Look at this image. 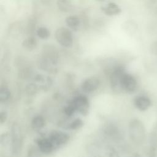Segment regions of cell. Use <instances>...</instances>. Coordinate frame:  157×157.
<instances>
[{"instance_id": "cell-23", "label": "cell", "mask_w": 157, "mask_h": 157, "mask_svg": "<svg viewBox=\"0 0 157 157\" xmlns=\"http://www.w3.org/2000/svg\"><path fill=\"white\" fill-rule=\"evenodd\" d=\"M75 112H76L75 110V109L71 102H69L67 105H66V106H65L64 108V113H65L66 115L68 117L72 116Z\"/></svg>"}, {"instance_id": "cell-17", "label": "cell", "mask_w": 157, "mask_h": 157, "mask_svg": "<svg viewBox=\"0 0 157 157\" xmlns=\"http://www.w3.org/2000/svg\"><path fill=\"white\" fill-rule=\"evenodd\" d=\"M39 90L37 85L34 83H29L27 84L25 88V92L28 96H34L37 94Z\"/></svg>"}, {"instance_id": "cell-19", "label": "cell", "mask_w": 157, "mask_h": 157, "mask_svg": "<svg viewBox=\"0 0 157 157\" xmlns=\"http://www.w3.org/2000/svg\"><path fill=\"white\" fill-rule=\"evenodd\" d=\"M149 142L150 143V146L155 147L157 148V122L153 126L150 133Z\"/></svg>"}, {"instance_id": "cell-22", "label": "cell", "mask_w": 157, "mask_h": 157, "mask_svg": "<svg viewBox=\"0 0 157 157\" xmlns=\"http://www.w3.org/2000/svg\"><path fill=\"white\" fill-rule=\"evenodd\" d=\"M127 24L126 25L125 29L127 31V33L129 34H133L134 33L137 29V26L136 24L134 23V22L132 21H129L126 22Z\"/></svg>"}, {"instance_id": "cell-26", "label": "cell", "mask_w": 157, "mask_h": 157, "mask_svg": "<svg viewBox=\"0 0 157 157\" xmlns=\"http://www.w3.org/2000/svg\"><path fill=\"white\" fill-rule=\"evenodd\" d=\"M7 119V113L6 111H1L0 112V123L3 124Z\"/></svg>"}, {"instance_id": "cell-6", "label": "cell", "mask_w": 157, "mask_h": 157, "mask_svg": "<svg viewBox=\"0 0 157 157\" xmlns=\"http://www.w3.org/2000/svg\"><path fill=\"white\" fill-rule=\"evenodd\" d=\"M101 84L99 78L96 76H90L85 78L80 84V88L85 93H91L98 89Z\"/></svg>"}, {"instance_id": "cell-16", "label": "cell", "mask_w": 157, "mask_h": 157, "mask_svg": "<svg viewBox=\"0 0 157 157\" xmlns=\"http://www.w3.org/2000/svg\"><path fill=\"white\" fill-rule=\"evenodd\" d=\"M11 96V93L9 88L6 85H2L0 88V101L1 103L7 102Z\"/></svg>"}, {"instance_id": "cell-8", "label": "cell", "mask_w": 157, "mask_h": 157, "mask_svg": "<svg viewBox=\"0 0 157 157\" xmlns=\"http://www.w3.org/2000/svg\"><path fill=\"white\" fill-rule=\"evenodd\" d=\"M134 107L139 111H145L152 105L151 99L145 94H140L136 96L133 101Z\"/></svg>"}, {"instance_id": "cell-5", "label": "cell", "mask_w": 157, "mask_h": 157, "mask_svg": "<svg viewBox=\"0 0 157 157\" xmlns=\"http://www.w3.org/2000/svg\"><path fill=\"white\" fill-rule=\"evenodd\" d=\"M75 109L76 112L86 116L90 110V102L88 98L84 95L79 94L75 96L70 102Z\"/></svg>"}, {"instance_id": "cell-15", "label": "cell", "mask_w": 157, "mask_h": 157, "mask_svg": "<svg viewBox=\"0 0 157 157\" xmlns=\"http://www.w3.org/2000/svg\"><path fill=\"white\" fill-rule=\"evenodd\" d=\"M58 9L63 12H67L71 9L72 0H56Z\"/></svg>"}, {"instance_id": "cell-10", "label": "cell", "mask_w": 157, "mask_h": 157, "mask_svg": "<svg viewBox=\"0 0 157 157\" xmlns=\"http://www.w3.org/2000/svg\"><path fill=\"white\" fill-rule=\"evenodd\" d=\"M52 79L47 76L42 74H37L33 78V82H34L39 89L45 90L48 89L52 83Z\"/></svg>"}, {"instance_id": "cell-21", "label": "cell", "mask_w": 157, "mask_h": 157, "mask_svg": "<svg viewBox=\"0 0 157 157\" xmlns=\"http://www.w3.org/2000/svg\"><path fill=\"white\" fill-rule=\"evenodd\" d=\"M147 9L153 15L157 17V0H149Z\"/></svg>"}, {"instance_id": "cell-14", "label": "cell", "mask_w": 157, "mask_h": 157, "mask_svg": "<svg viewBox=\"0 0 157 157\" xmlns=\"http://www.w3.org/2000/svg\"><path fill=\"white\" fill-rule=\"evenodd\" d=\"M65 21L67 26L73 30H77L80 23L79 18L75 15L68 16L66 17Z\"/></svg>"}, {"instance_id": "cell-27", "label": "cell", "mask_w": 157, "mask_h": 157, "mask_svg": "<svg viewBox=\"0 0 157 157\" xmlns=\"http://www.w3.org/2000/svg\"><path fill=\"white\" fill-rule=\"evenodd\" d=\"M132 157H143V156L140 153H134L133 154Z\"/></svg>"}, {"instance_id": "cell-11", "label": "cell", "mask_w": 157, "mask_h": 157, "mask_svg": "<svg viewBox=\"0 0 157 157\" xmlns=\"http://www.w3.org/2000/svg\"><path fill=\"white\" fill-rule=\"evenodd\" d=\"M102 10L107 15L112 16L119 14L121 12V8L114 2H110L105 6L101 7Z\"/></svg>"}, {"instance_id": "cell-18", "label": "cell", "mask_w": 157, "mask_h": 157, "mask_svg": "<svg viewBox=\"0 0 157 157\" xmlns=\"http://www.w3.org/2000/svg\"><path fill=\"white\" fill-rule=\"evenodd\" d=\"M83 124L84 123L81 118H77L67 124V129L71 130H78L83 127Z\"/></svg>"}, {"instance_id": "cell-28", "label": "cell", "mask_w": 157, "mask_h": 157, "mask_svg": "<svg viewBox=\"0 0 157 157\" xmlns=\"http://www.w3.org/2000/svg\"><path fill=\"white\" fill-rule=\"evenodd\" d=\"M98 1H105V0H97Z\"/></svg>"}, {"instance_id": "cell-2", "label": "cell", "mask_w": 157, "mask_h": 157, "mask_svg": "<svg viewBox=\"0 0 157 157\" xmlns=\"http://www.w3.org/2000/svg\"><path fill=\"white\" fill-rule=\"evenodd\" d=\"M10 139L12 154L18 156L20 155L23 146V136L20 126L17 122H13L10 128Z\"/></svg>"}, {"instance_id": "cell-20", "label": "cell", "mask_w": 157, "mask_h": 157, "mask_svg": "<svg viewBox=\"0 0 157 157\" xmlns=\"http://www.w3.org/2000/svg\"><path fill=\"white\" fill-rule=\"evenodd\" d=\"M37 36L42 39H47L50 36V31L45 27H40L36 31Z\"/></svg>"}, {"instance_id": "cell-12", "label": "cell", "mask_w": 157, "mask_h": 157, "mask_svg": "<svg viewBox=\"0 0 157 157\" xmlns=\"http://www.w3.org/2000/svg\"><path fill=\"white\" fill-rule=\"evenodd\" d=\"M45 124L44 118L40 115L34 116L31 121V126L33 129L39 130L42 129Z\"/></svg>"}, {"instance_id": "cell-3", "label": "cell", "mask_w": 157, "mask_h": 157, "mask_svg": "<svg viewBox=\"0 0 157 157\" xmlns=\"http://www.w3.org/2000/svg\"><path fill=\"white\" fill-rule=\"evenodd\" d=\"M120 85L122 92L132 94L137 90L138 83L133 75L125 72L121 76Z\"/></svg>"}, {"instance_id": "cell-24", "label": "cell", "mask_w": 157, "mask_h": 157, "mask_svg": "<svg viewBox=\"0 0 157 157\" xmlns=\"http://www.w3.org/2000/svg\"><path fill=\"white\" fill-rule=\"evenodd\" d=\"M150 53L155 56L157 57V40L153 41L150 45Z\"/></svg>"}, {"instance_id": "cell-7", "label": "cell", "mask_w": 157, "mask_h": 157, "mask_svg": "<svg viewBox=\"0 0 157 157\" xmlns=\"http://www.w3.org/2000/svg\"><path fill=\"white\" fill-rule=\"evenodd\" d=\"M48 137L52 141L55 149L65 145L69 140V136L67 133L60 131H53Z\"/></svg>"}, {"instance_id": "cell-13", "label": "cell", "mask_w": 157, "mask_h": 157, "mask_svg": "<svg viewBox=\"0 0 157 157\" xmlns=\"http://www.w3.org/2000/svg\"><path fill=\"white\" fill-rule=\"evenodd\" d=\"M22 47L26 50L31 51L34 50L37 45V42L34 37L30 36L22 42Z\"/></svg>"}, {"instance_id": "cell-4", "label": "cell", "mask_w": 157, "mask_h": 157, "mask_svg": "<svg viewBox=\"0 0 157 157\" xmlns=\"http://www.w3.org/2000/svg\"><path fill=\"white\" fill-rule=\"evenodd\" d=\"M57 42L66 48H70L73 44V36L71 31L68 28L61 27L58 28L55 33Z\"/></svg>"}, {"instance_id": "cell-25", "label": "cell", "mask_w": 157, "mask_h": 157, "mask_svg": "<svg viewBox=\"0 0 157 157\" xmlns=\"http://www.w3.org/2000/svg\"><path fill=\"white\" fill-rule=\"evenodd\" d=\"M148 157H157V148L150 146L148 151Z\"/></svg>"}, {"instance_id": "cell-9", "label": "cell", "mask_w": 157, "mask_h": 157, "mask_svg": "<svg viewBox=\"0 0 157 157\" xmlns=\"http://www.w3.org/2000/svg\"><path fill=\"white\" fill-rule=\"evenodd\" d=\"M36 142L38 150L42 153L49 154L55 150L53 144L48 137L39 138Z\"/></svg>"}, {"instance_id": "cell-1", "label": "cell", "mask_w": 157, "mask_h": 157, "mask_svg": "<svg viewBox=\"0 0 157 157\" xmlns=\"http://www.w3.org/2000/svg\"><path fill=\"white\" fill-rule=\"evenodd\" d=\"M128 134L131 140L137 145H142L147 138L144 123L137 118H132L128 123Z\"/></svg>"}]
</instances>
